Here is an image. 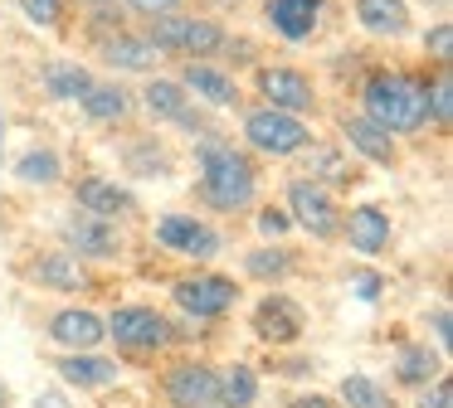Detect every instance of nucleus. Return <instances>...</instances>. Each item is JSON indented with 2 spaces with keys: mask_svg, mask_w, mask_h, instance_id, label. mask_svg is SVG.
Segmentation results:
<instances>
[{
  "mask_svg": "<svg viewBox=\"0 0 453 408\" xmlns=\"http://www.w3.org/2000/svg\"><path fill=\"white\" fill-rule=\"evenodd\" d=\"M196 200L215 214H244L258 204V155L225 132L196 136Z\"/></svg>",
  "mask_w": 453,
  "mask_h": 408,
  "instance_id": "nucleus-1",
  "label": "nucleus"
},
{
  "mask_svg": "<svg viewBox=\"0 0 453 408\" xmlns=\"http://www.w3.org/2000/svg\"><path fill=\"white\" fill-rule=\"evenodd\" d=\"M361 112L380 122L390 136H414L429 126V107H424V78L404 73V68H371L356 87Z\"/></svg>",
  "mask_w": 453,
  "mask_h": 408,
  "instance_id": "nucleus-2",
  "label": "nucleus"
},
{
  "mask_svg": "<svg viewBox=\"0 0 453 408\" xmlns=\"http://www.w3.org/2000/svg\"><path fill=\"white\" fill-rule=\"evenodd\" d=\"M142 34L161 49V58H219L229 29L210 10H171V15L142 19Z\"/></svg>",
  "mask_w": 453,
  "mask_h": 408,
  "instance_id": "nucleus-3",
  "label": "nucleus"
},
{
  "mask_svg": "<svg viewBox=\"0 0 453 408\" xmlns=\"http://www.w3.org/2000/svg\"><path fill=\"white\" fill-rule=\"evenodd\" d=\"M239 136H244V146L254 155H264V161H297V151H303L317 132H312L307 117H293V112H283V107L258 102V107H244Z\"/></svg>",
  "mask_w": 453,
  "mask_h": 408,
  "instance_id": "nucleus-4",
  "label": "nucleus"
},
{
  "mask_svg": "<svg viewBox=\"0 0 453 408\" xmlns=\"http://www.w3.org/2000/svg\"><path fill=\"white\" fill-rule=\"evenodd\" d=\"M254 93L258 102L283 107L293 117H317L322 112V93H317V78L297 64H273V58H258L254 64Z\"/></svg>",
  "mask_w": 453,
  "mask_h": 408,
  "instance_id": "nucleus-5",
  "label": "nucleus"
},
{
  "mask_svg": "<svg viewBox=\"0 0 453 408\" xmlns=\"http://www.w3.org/2000/svg\"><path fill=\"white\" fill-rule=\"evenodd\" d=\"M137 112H147L151 126H176V132H186V136L210 132L205 107L190 102V93L166 73H147V83H142V93H137Z\"/></svg>",
  "mask_w": 453,
  "mask_h": 408,
  "instance_id": "nucleus-6",
  "label": "nucleus"
},
{
  "mask_svg": "<svg viewBox=\"0 0 453 408\" xmlns=\"http://www.w3.org/2000/svg\"><path fill=\"white\" fill-rule=\"evenodd\" d=\"M103 321H108V340L118 350H127V355H157V350H166L176 340V326H171L166 311L142 306V301H127V306H118Z\"/></svg>",
  "mask_w": 453,
  "mask_h": 408,
  "instance_id": "nucleus-7",
  "label": "nucleus"
},
{
  "mask_svg": "<svg viewBox=\"0 0 453 408\" xmlns=\"http://www.w3.org/2000/svg\"><path fill=\"white\" fill-rule=\"evenodd\" d=\"M176 83L205 112H244V83L234 78V68L215 64V58H180Z\"/></svg>",
  "mask_w": 453,
  "mask_h": 408,
  "instance_id": "nucleus-8",
  "label": "nucleus"
},
{
  "mask_svg": "<svg viewBox=\"0 0 453 408\" xmlns=\"http://www.w3.org/2000/svg\"><path fill=\"white\" fill-rule=\"evenodd\" d=\"M288 219L317 243L342 238V204L326 185H317L312 175H293L288 180Z\"/></svg>",
  "mask_w": 453,
  "mask_h": 408,
  "instance_id": "nucleus-9",
  "label": "nucleus"
},
{
  "mask_svg": "<svg viewBox=\"0 0 453 408\" xmlns=\"http://www.w3.org/2000/svg\"><path fill=\"white\" fill-rule=\"evenodd\" d=\"M59 243L83 262H118L127 253V233H122L118 219H98V214H83V209L59 219Z\"/></svg>",
  "mask_w": 453,
  "mask_h": 408,
  "instance_id": "nucleus-10",
  "label": "nucleus"
},
{
  "mask_svg": "<svg viewBox=\"0 0 453 408\" xmlns=\"http://www.w3.org/2000/svg\"><path fill=\"white\" fill-rule=\"evenodd\" d=\"M239 282L225 277V272H196V277H180L176 287H171V301H176L186 316L196 321H219L229 316V311L239 306Z\"/></svg>",
  "mask_w": 453,
  "mask_h": 408,
  "instance_id": "nucleus-11",
  "label": "nucleus"
},
{
  "mask_svg": "<svg viewBox=\"0 0 453 408\" xmlns=\"http://www.w3.org/2000/svg\"><path fill=\"white\" fill-rule=\"evenodd\" d=\"M249 330H254V336L264 340L268 350H288V345H297V340H303L307 311L297 306L288 291L268 287V297H258L254 311H249Z\"/></svg>",
  "mask_w": 453,
  "mask_h": 408,
  "instance_id": "nucleus-12",
  "label": "nucleus"
},
{
  "mask_svg": "<svg viewBox=\"0 0 453 408\" xmlns=\"http://www.w3.org/2000/svg\"><path fill=\"white\" fill-rule=\"evenodd\" d=\"M151 238H157V248L180 253V258H196V262L215 258L219 243H225V238H219V229H215L210 219H200V214H180V209L161 214L157 229H151Z\"/></svg>",
  "mask_w": 453,
  "mask_h": 408,
  "instance_id": "nucleus-13",
  "label": "nucleus"
},
{
  "mask_svg": "<svg viewBox=\"0 0 453 408\" xmlns=\"http://www.w3.org/2000/svg\"><path fill=\"white\" fill-rule=\"evenodd\" d=\"M73 194V209L83 214H98V219H132L137 214V190L127 180H112V175H79L69 185Z\"/></svg>",
  "mask_w": 453,
  "mask_h": 408,
  "instance_id": "nucleus-14",
  "label": "nucleus"
},
{
  "mask_svg": "<svg viewBox=\"0 0 453 408\" xmlns=\"http://www.w3.org/2000/svg\"><path fill=\"white\" fill-rule=\"evenodd\" d=\"M326 0H264V29L283 44H312L322 34Z\"/></svg>",
  "mask_w": 453,
  "mask_h": 408,
  "instance_id": "nucleus-15",
  "label": "nucleus"
},
{
  "mask_svg": "<svg viewBox=\"0 0 453 408\" xmlns=\"http://www.w3.org/2000/svg\"><path fill=\"white\" fill-rule=\"evenodd\" d=\"M336 132H342L346 151L361 155V161L385 165V170H390V165H400V141H395L380 122H371L365 112H336Z\"/></svg>",
  "mask_w": 453,
  "mask_h": 408,
  "instance_id": "nucleus-16",
  "label": "nucleus"
},
{
  "mask_svg": "<svg viewBox=\"0 0 453 408\" xmlns=\"http://www.w3.org/2000/svg\"><path fill=\"white\" fill-rule=\"evenodd\" d=\"M93 54H98V64H108L112 73H157L161 68V49L151 44L142 29H118V34H108L103 44H93Z\"/></svg>",
  "mask_w": 453,
  "mask_h": 408,
  "instance_id": "nucleus-17",
  "label": "nucleus"
},
{
  "mask_svg": "<svg viewBox=\"0 0 453 408\" xmlns=\"http://www.w3.org/2000/svg\"><path fill=\"white\" fill-rule=\"evenodd\" d=\"M25 282H35V287L44 291H88L93 287V272L83 258H73L69 248H54V253H35L30 262H25Z\"/></svg>",
  "mask_w": 453,
  "mask_h": 408,
  "instance_id": "nucleus-18",
  "label": "nucleus"
},
{
  "mask_svg": "<svg viewBox=\"0 0 453 408\" xmlns=\"http://www.w3.org/2000/svg\"><path fill=\"white\" fill-rule=\"evenodd\" d=\"M79 112L88 117L93 126H127L132 117H137V93H132L118 73L93 78V87L79 97Z\"/></svg>",
  "mask_w": 453,
  "mask_h": 408,
  "instance_id": "nucleus-19",
  "label": "nucleus"
},
{
  "mask_svg": "<svg viewBox=\"0 0 453 408\" xmlns=\"http://www.w3.org/2000/svg\"><path fill=\"white\" fill-rule=\"evenodd\" d=\"M161 394H166L171 408L215 404V365H205V359H176V365L161 374Z\"/></svg>",
  "mask_w": 453,
  "mask_h": 408,
  "instance_id": "nucleus-20",
  "label": "nucleus"
},
{
  "mask_svg": "<svg viewBox=\"0 0 453 408\" xmlns=\"http://www.w3.org/2000/svg\"><path fill=\"white\" fill-rule=\"evenodd\" d=\"M44 336H50L59 350H103L108 345V321H103L98 311H88V306H64V311L50 316Z\"/></svg>",
  "mask_w": 453,
  "mask_h": 408,
  "instance_id": "nucleus-21",
  "label": "nucleus"
},
{
  "mask_svg": "<svg viewBox=\"0 0 453 408\" xmlns=\"http://www.w3.org/2000/svg\"><path fill=\"white\" fill-rule=\"evenodd\" d=\"M54 374H59L69 389L98 394V389H112L122 379V365L108 359V355H98V350H64V355L54 359Z\"/></svg>",
  "mask_w": 453,
  "mask_h": 408,
  "instance_id": "nucleus-22",
  "label": "nucleus"
},
{
  "mask_svg": "<svg viewBox=\"0 0 453 408\" xmlns=\"http://www.w3.org/2000/svg\"><path fill=\"white\" fill-rule=\"evenodd\" d=\"M342 238L351 243L361 258H375V253L390 248L395 223L380 204H356V209H342Z\"/></svg>",
  "mask_w": 453,
  "mask_h": 408,
  "instance_id": "nucleus-23",
  "label": "nucleus"
},
{
  "mask_svg": "<svg viewBox=\"0 0 453 408\" xmlns=\"http://www.w3.org/2000/svg\"><path fill=\"white\" fill-rule=\"evenodd\" d=\"M351 15L361 25V34L371 39H410L414 29V10L410 0H351Z\"/></svg>",
  "mask_w": 453,
  "mask_h": 408,
  "instance_id": "nucleus-24",
  "label": "nucleus"
},
{
  "mask_svg": "<svg viewBox=\"0 0 453 408\" xmlns=\"http://www.w3.org/2000/svg\"><path fill=\"white\" fill-rule=\"evenodd\" d=\"M93 64H83V58H44L40 68V87L44 97H54V102L64 107H79V97L93 87Z\"/></svg>",
  "mask_w": 453,
  "mask_h": 408,
  "instance_id": "nucleus-25",
  "label": "nucleus"
},
{
  "mask_svg": "<svg viewBox=\"0 0 453 408\" xmlns=\"http://www.w3.org/2000/svg\"><path fill=\"white\" fill-rule=\"evenodd\" d=\"M303 165L307 170L303 175H312L317 185H326V190H332V185H356V165H351V151H346L342 141H307L303 151Z\"/></svg>",
  "mask_w": 453,
  "mask_h": 408,
  "instance_id": "nucleus-26",
  "label": "nucleus"
},
{
  "mask_svg": "<svg viewBox=\"0 0 453 408\" xmlns=\"http://www.w3.org/2000/svg\"><path fill=\"white\" fill-rule=\"evenodd\" d=\"M297 272V253L293 248H283V243H264V248H254V253H244V277H254V282H264V287H278V282H288Z\"/></svg>",
  "mask_w": 453,
  "mask_h": 408,
  "instance_id": "nucleus-27",
  "label": "nucleus"
},
{
  "mask_svg": "<svg viewBox=\"0 0 453 408\" xmlns=\"http://www.w3.org/2000/svg\"><path fill=\"white\" fill-rule=\"evenodd\" d=\"M15 180L25 190H50V185L64 180V155L54 146H30V151L15 161Z\"/></svg>",
  "mask_w": 453,
  "mask_h": 408,
  "instance_id": "nucleus-28",
  "label": "nucleus"
},
{
  "mask_svg": "<svg viewBox=\"0 0 453 408\" xmlns=\"http://www.w3.org/2000/svg\"><path fill=\"white\" fill-rule=\"evenodd\" d=\"M215 404L219 408H254L258 404V374L249 365H225L215 369Z\"/></svg>",
  "mask_w": 453,
  "mask_h": 408,
  "instance_id": "nucleus-29",
  "label": "nucleus"
},
{
  "mask_svg": "<svg viewBox=\"0 0 453 408\" xmlns=\"http://www.w3.org/2000/svg\"><path fill=\"white\" fill-rule=\"evenodd\" d=\"M336 404L342 408H395V394L375 374L351 369V374H342V384H336Z\"/></svg>",
  "mask_w": 453,
  "mask_h": 408,
  "instance_id": "nucleus-30",
  "label": "nucleus"
},
{
  "mask_svg": "<svg viewBox=\"0 0 453 408\" xmlns=\"http://www.w3.org/2000/svg\"><path fill=\"white\" fill-rule=\"evenodd\" d=\"M122 161H127V170L137 175V180L142 175H171L176 170V155H171V146L161 141V136H132Z\"/></svg>",
  "mask_w": 453,
  "mask_h": 408,
  "instance_id": "nucleus-31",
  "label": "nucleus"
},
{
  "mask_svg": "<svg viewBox=\"0 0 453 408\" xmlns=\"http://www.w3.org/2000/svg\"><path fill=\"white\" fill-rule=\"evenodd\" d=\"M439 374H443V359L434 355L429 345H404L400 355H395V384H404V389H424Z\"/></svg>",
  "mask_w": 453,
  "mask_h": 408,
  "instance_id": "nucleus-32",
  "label": "nucleus"
},
{
  "mask_svg": "<svg viewBox=\"0 0 453 408\" xmlns=\"http://www.w3.org/2000/svg\"><path fill=\"white\" fill-rule=\"evenodd\" d=\"M424 107H429V122L439 132H449V122H453V64H434V73H424Z\"/></svg>",
  "mask_w": 453,
  "mask_h": 408,
  "instance_id": "nucleus-33",
  "label": "nucleus"
},
{
  "mask_svg": "<svg viewBox=\"0 0 453 408\" xmlns=\"http://www.w3.org/2000/svg\"><path fill=\"white\" fill-rule=\"evenodd\" d=\"M20 5V15L30 19L35 29H44V34H69V19H73V0H15Z\"/></svg>",
  "mask_w": 453,
  "mask_h": 408,
  "instance_id": "nucleus-34",
  "label": "nucleus"
},
{
  "mask_svg": "<svg viewBox=\"0 0 453 408\" xmlns=\"http://www.w3.org/2000/svg\"><path fill=\"white\" fill-rule=\"evenodd\" d=\"M419 49L429 64H453V19H434L419 34Z\"/></svg>",
  "mask_w": 453,
  "mask_h": 408,
  "instance_id": "nucleus-35",
  "label": "nucleus"
},
{
  "mask_svg": "<svg viewBox=\"0 0 453 408\" xmlns=\"http://www.w3.org/2000/svg\"><path fill=\"white\" fill-rule=\"evenodd\" d=\"M254 229L264 233V238H283V233L293 229V219H288V209H278V204H258V209H254Z\"/></svg>",
  "mask_w": 453,
  "mask_h": 408,
  "instance_id": "nucleus-36",
  "label": "nucleus"
},
{
  "mask_svg": "<svg viewBox=\"0 0 453 408\" xmlns=\"http://www.w3.org/2000/svg\"><path fill=\"white\" fill-rule=\"evenodd\" d=\"M380 291H385V277H380V272H371V268L351 272V297H356V301H365V306H371V301H380Z\"/></svg>",
  "mask_w": 453,
  "mask_h": 408,
  "instance_id": "nucleus-37",
  "label": "nucleus"
},
{
  "mask_svg": "<svg viewBox=\"0 0 453 408\" xmlns=\"http://www.w3.org/2000/svg\"><path fill=\"white\" fill-rule=\"evenodd\" d=\"M122 10L137 19H157V15H171V10H186V0H122Z\"/></svg>",
  "mask_w": 453,
  "mask_h": 408,
  "instance_id": "nucleus-38",
  "label": "nucleus"
},
{
  "mask_svg": "<svg viewBox=\"0 0 453 408\" xmlns=\"http://www.w3.org/2000/svg\"><path fill=\"white\" fill-rule=\"evenodd\" d=\"M414 408H453V384L443 374L429 379V384L419 389V404H414Z\"/></svg>",
  "mask_w": 453,
  "mask_h": 408,
  "instance_id": "nucleus-39",
  "label": "nucleus"
},
{
  "mask_svg": "<svg viewBox=\"0 0 453 408\" xmlns=\"http://www.w3.org/2000/svg\"><path fill=\"white\" fill-rule=\"evenodd\" d=\"M30 408H73V404H69V394H64V389H40Z\"/></svg>",
  "mask_w": 453,
  "mask_h": 408,
  "instance_id": "nucleus-40",
  "label": "nucleus"
},
{
  "mask_svg": "<svg viewBox=\"0 0 453 408\" xmlns=\"http://www.w3.org/2000/svg\"><path fill=\"white\" fill-rule=\"evenodd\" d=\"M429 326H434V340H439V345L449 350V345H453V336H449V306H439V311H434V321H429Z\"/></svg>",
  "mask_w": 453,
  "mask_h": 408,
  "instance_id": "nucleus-41",
  "label": "nucleus"
},
{
  "mask_svg": "<svg viewBox=\"0 0 453 408\" xmlns=\"http://www.w3.org/2000/svg\"><path fill=\"white\" fill-rule=\"evenodd\" d=\"M288 408H342V404H336V398H326V394H297Z\"/></svg>",
  "mask_w": 453,
  "mask_h": 408,
  "instance_id": "nucleus-42",
  "label": "nucleus"
},
{
  "mask_svg": "<svg viewBox=\"0 0 453 408\" xmlns=\"http://www.w3.org/2000/svg\"><path fill=\"white\" fill-rule=\"evenodd\" d=\"M200 5H205V10H239L244 0H200Z\"/></svg>",
  "mask_w": 453,
  "mask_h": 408,
  "instance_id": "nucleus-43",
  "label": "nucleus"
},
{
  "mask_svg": "<svg viewBox=\"0 0 453 408\" xmlns=\"http://www.w3.org/2000/svg\"><path fill=\"white\" fill-rule=\"evenodd\" d=\"M79 10H93V5H112V0H73Z\"/></svg>",
  "mask_w": 453,
  "mask_h": 408,
  "instance_id": "nucleus-44",
  "label": "nucleus"
},
{
  "mask_svg": "<svg viewBox=\"0 0 453 408\" xmlns=\"http://www.w3.org/2000/svg\"><path fill=\"white\" fill-rule=\"evenodd\" d=\"M11 404V389H5V379H0V408Z\"/></svg>",
  "mask_w": 453,
  "mask_h": 408,
  "instance_id": "nucleus-45",
  "label": "nucleus"
},
{
  "mask_svg": "<svg viewBox=\"0 0 453 408\" xmlns=\"http://www.w3.org/2000/svg\"><path fill=\"white\" fill-rule=\"evenodd\" d=\"M0 151H5V112H0Z\"/></svg>",
  "mask_w": 453,
  "mask_h": 408,
  "instance_id": "nucleus-46",
  "label": "nucleus"
},
{
  "mask_svg": "<svg viewBox=\"0 0 453 408\" xmlns=\"http://www.w3.org/2000/svg\"><path fill=\"white\" fill-rule=\"evenodd\" d=\"M424 5H429V0H424ZM434 5H449V0H434Z\"/></svg>",
  "mask_w": 453,
  "mask_h": 408,
  "instance_id": "nucleus-47",
  "label": "nucleus"
},
{
  "mask_svg": "<svg viewBox=\"0 0 453 408\" xmlns=\"http://www.w3.org/2000/svg\"><path fill=\"white\" fill-rule=\"evenodd\" d=\"M205 408H219V404H205Z\"/></svg>",
  "mask_w": 453,
  "mask_h": 408,
  "instance_id": "nucleus-48",
  "label": "nucleus"
}]
</instances>
